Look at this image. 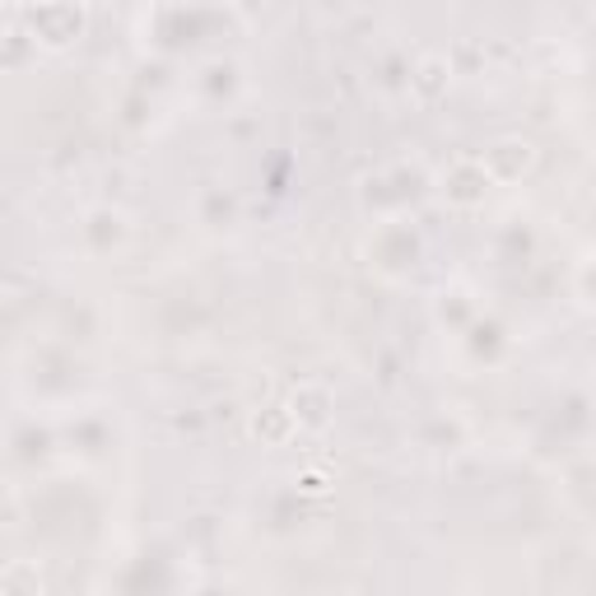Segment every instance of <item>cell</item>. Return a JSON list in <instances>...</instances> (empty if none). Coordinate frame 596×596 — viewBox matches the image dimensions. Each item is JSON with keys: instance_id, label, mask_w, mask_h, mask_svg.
Wrapping results in <instances>:
<instances>
[{"instance_id": "6da1fadb", "label": "cell", "mask_w": 596, "mask_h": 596, "mask_svg": "<svg viewBox=\"0 0 596 596\" xmlns=\"http://www.w3.org/2000/svg\"><path fill=\"white\" fill-rule=\"evenodd\" d=\"M531 164H536V150H531L527 135H499L481 158L489 183H522V177L531 173Z\"/></svg>"}, {"instance_id": "9c48e42d", "label": "cell", "mask_w": 596, "mask_h": 596, "mask_svg": "<svg viewBox=\"0 0 596 596\" xmlns=\"http://www.w3.org/2000/svg\"><path fill=\"white\" fill-rule=\"evenodd\" d=\"M298 489H303V494H327V475H322V471L298 475Z\"/></svg>"}, {"instance_id": "ba28073f", "label": "cell", "mask_w": 596, "mask_h": 596, "mask_svg": "<svg viewBox=\"0 0 596 596\" xmlns=\"http://www.w3.org/2000/svg\"><path fill=\"white\" fill-rule=\"evenodd\" d=\"M43 569L33 560H10L0 569V596H43Z\"/></svg>"}, {"instance_id": "277c9868", "label": "cell", "mask_w": 596, "mask_h": 596, "mask_svg": "<svg viewBox=\"0 0 596 596\" xmlns=\"http://www.w3.org/2000/svg\"><path fill=\"white\" fill-rule=\"evenodd\" d=\"M29 19H33L37 43H47V47H66L70 37H79V24H85V14H79L75 5H43Z\"/></svg>"}, {"instance_id": "5b68a950", "label": "cell", "mask_w": 596, "mask_h": 596, "mask_svg": "<svg viewBox=\"0 0 596 596\" xmlns=\"http://www.w3.org/2000/svg\"><path fill=\"white\" fill-rule=\"evenodd\" d=\"M247 433L262 448H285L294 433H298V424H294V415H289V406H256L252 415H247Z\"/></svg>"}, {"instance_id": "3957f363", "label": "cell", "mask_w": 596, "mask_h": 596, "mask_svg": "<svg viewBox=\"0 0 596 596\" xmlns=\"http://www.w3.org/2000/svg\"><path fill=\"white\" fill-rule=\"evenodd\" d=\"M489 187H494V183L485 177L481 158H456V164L443 173V196H448V206H462V210L481 206Z\"/></svg>"}, {"instance_id": "52a82bcc", "label": "cell", "mask_w": 596, "mask_h": 596, "mask_svg": "<svg viewBox=\"0 0 596 596\" xmlns=\"http://www.w3.org/2000/svg\"><path fill=\"white\" fill-rule=\"evenodd\" d=\"M85 233H89V243H93L98 252H108V247H117V243H126V214L112 210V206H98V210L89 214Z\"/></svg>"}, {"instance_id": "8992f818", "label": "cell", "mask_w": 596, "mask_h": 596, "mask_svg": "<svg viewBox=\"0 0 596 596\" xmlns=\"http://www.w3.org/2000/svg\"><path fill=\"white\" fill-rule=\"evenodd\" d=\"M448 85H452V62H448V56L429 52V56H420V62H415V70H410V93L420 98V103H439V98L448 93Z\"/></svg>"}, {"instance_id": "7a4b0ae2", "label": "cell", "mask_w": 596, "mask_h": 596, "mask_svg": "<svg viewBox=\"0 0 596 596\" xmlns=\"http://www.w3.org/2000/svg\"><path fill=\"white\" fill-rule=\"evenodd\" d=\"M285 406H289L294 424L303 429V433H322V429H331V420H335V391L322 387V383H298Z\"/></svg>"}]
</instances>
